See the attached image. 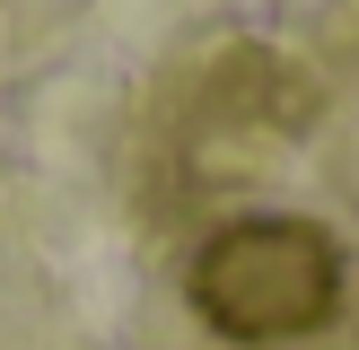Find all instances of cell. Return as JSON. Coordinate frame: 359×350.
<instances>
[{"mask_svg":"<svg viewBox=\"0 0 359 350\" xmlns=\"http://www.w3.org/2000/svg\"><path fill=\"white\" fill-rule=\"evenodd\" d=\"M193 307L228 342H307L342 307V245L316 219H228L193 254Z\"/></svg>","mask_w":359,"mask_h":350,"instance_id":"1","label":"cell"}]
</instances>
